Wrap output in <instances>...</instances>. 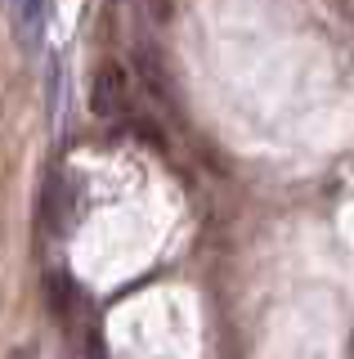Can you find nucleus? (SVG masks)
Returning <instances> with one entry per match:
<instances>
[{
	"mask_svg": "<svg viewBox=\"0 0 354 359\" xmlns=\"http://www.w3.org/2000/svg\"><path fill=\"white\" fill-rule=\"evenodd\" d=\"M90 108L94 117H121L130 108V76L121 63H104L90 81Z\"/></svg>",
	"mask_w": 354,
	"mask_h": 359,
	"instance_id": "1",
	"label": "nucleus"
},
{
	"mask_svg": "<svg viewBox=\"0 0 354 359\" xmlns=\"http://www.w3.org/2000/svg\"><path fill=\"white\" fill-rule=\"evenodd\" d=\"M18 22H23L27 41H36L45 27V0H18Z\"/></svg>",
	"mask_w": 354,
	"mask_h": 359,
	"instance_id": "2",
	"label": "nucleus"
}]
</instances>
